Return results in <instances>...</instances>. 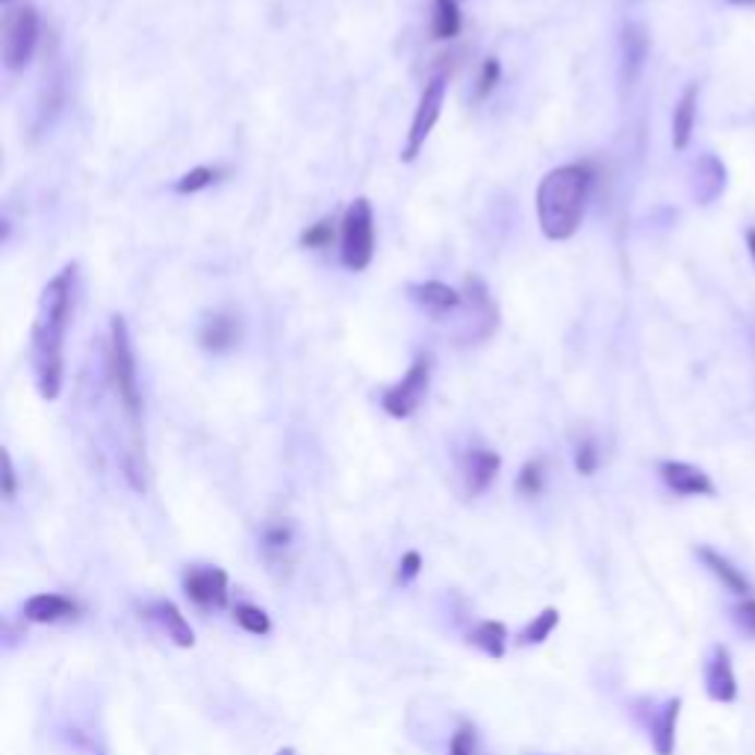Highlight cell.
Wrapping results in <instances>:
<instances>
[{"instance_id":"obj_19","label":"cell","mask_w":755,"mask_h":755,"mask_svg":"<svg viewBox=\"0 0 755 755\" xmlns=\"http://www.w3.org/2000/svg\"><path fill=\"white\" fill-rule=\"evenodd\" d=\"M696 98H699V89L696 83H691L682 98H679L676 110H673V148L685 151L691 145V136H694L696 124Z\"/></svg>"},{"instance_id":"obj_24","label":"cell","mask_w":755,"mask_h":755,"mask_svg":"<svg viewBox=\"0 0 755 755\" xmlns=\"http://www.w3.org/2000/svg\"><path fill=\"white\" fill-rule=\"evenodd\" d=\"M233 623H237L242 632H249V635H268L272 632V620H268V614L263 611L260 606H251V602H239L237 608H233Z\"/></svg>"},{"instance_id":"obj_14","label":"cell","mask_w":755,"mask_h":755,"mask_svg":"<svg viewBox=\"0 0 755 755\" xmlns=\"http://www.w3.org/2000/svg\"><path fill=\"white\" fill-rule=\"evenodd\" d=\"M74 614H77V602L62 597V594H36L24 602V620L39 623V626L60 623V620H69Z\"/></svg>"},{"instance_id":"obj_8","label":"cell","mask_w":755,"mask_h":755,"mask_svg":"<svg viewBox=\"0 0 755 755\" xmlns=\"http://www.w3.org/2000/svg\"><path fill=\"white\" fill-rule=\"evenodd\" d=\"M230 578L219 566H189L183 573V590L187 597L201 608H225L228 606Z\"/></svg>"},{"instance_id":"obj_7","label":"cell","mask_w":755,"mask_h":755,"mask_svg":"<svg viewBox=\"0 0 755 755\" xmlns=\"http://www.w3.org/2000/svg\"><path fill=\"white\" fill-rule=\"evenodd\" d=\"M431 372H434V360L422 355L410 363L402 381H396L393 387L384 390L381 396V408L393 419H408L419 410V405L426 402L428 387H431Z\"/></svg>"},{"instance_id":"obj_21","label":"cell","mask_w":755,"mask_h":755,"mask_svg":"<svg viewBox=\"0 0 755 755\" xmlns=\"http://www.w3.org/2000/svg\"><path fill=\"white\" fill-rule=\"evenodd\" d=\"M154 611V616H157V623L163 628H166V635L175 640L178 646H183V649H189V646L195 644V632H192V626H189V620L183 614H180V608L175 606V602H157V606L151 608Z\"/></svg>"},{"instance_id":"obj_26","label":"cell","mask_w":755,"mask_h":755,"mask_svg":"<svg viewBox=\"0 0 755 755\" xmlns=\"http://www.w3.org/2000/svg\"><path fill=\"white\" fill-rule=\"evenodd\" d=\"M216 175H219V171L209 169V166L189 169L183 178H178V183H175V192H178V195H195V192H201V189H207L209 183L216 180Z\"/></svg>"},{"instance_id":"obj_2","label":"cell","mask_w":755,"mask_h":755,"mask_svg":"<svg viewBox=\"0 0 755 755\" xmlns=\"http://www.w3.org/2000/svg\"><path fill=\"white\" fill-rule=\"evenodd\" d=\"M590 183H594V175L582 163L558 166L540 180L535 201L543 237L552 242L576 237L578 225L585 219Z\"/></svg>"},{"instance_id":"obj_39","label":"cell","mask_w":755,"mask_h":755,"mask_svg":"<svg viewBox=\"0 0 755 755\" xmlns=\"http://www.w3.org/2000/svg\"><path fill=\"white\" fill-rule=\"evenodd\" d=\"M3 3H7V7H10V3H12V0H3Z\"/></svg>"},{"instance_id":"obj_3","label":"cell","mask_w":755,"mask_h":755,"mask_svg":"<svg viewBox=\"0 0 755 755\" xmlns=\"http://www.w3.org/2000/svg\"><path fill=\"white\" fill-rule=\"evenodd\" d=\"M110 372L112 387L119 396L121 408L133 422V428H140L142 414V390H140V369H136V355H133V343H130V328L124 316L110 319Z\"/></svg>"},{"instance_id":"obj_20","label":"cell","mask_w":755,"mask_h":755,"mask_svg":"<svg viewBox=\"0 0 755 755\" xmlns=\"http://www.w3.org/2000/svg\"><path fill=\"white\" fill-rule=\"evenodd\" d=\"M696 555L703 558V564H706L708 570H711V573H715V576L720 578V582H723V585L729 587V590H732V594H738V597H746V594L753 590V585L746 582L744 573H741L738 566L729 564V561H726L723 555H717L715 549L699 547V549H696Z\"/></svg>"},{"instance_id":"obj_33","label":"cell","mask_w":755,"mask_h":755,"mask_svg":"<svg viewBox=\"0 0 755 755\" xmlns=\"http://www.w3.org/2000/svg\"><path fill=\"white\" fill-rule=\"evenodd\" d=\"M419 570H422V555L410 549V552H405L402 561H398V582L408 585V582H414V578L419 576Z\"/></svg>"},{"instance_id":"obj_35","label":"cell","mask_w":755,"mask_h":755,"mask_svg":"<svg viewBox=\"0 0 755 755\" xmlns=\"http://www.w3.org/2000/svg\"><path fill=\"white\" fill-rule=\"evenodd\" d=\"M735 620L744 632L755 635V599H746L744 606L735 608Z\"/></svg>"},{"instance_id":"obj_5","label":"cell","mask_w":755,"mask_h":755,"mask_svg":"<svg viewBox=\"0 0 755 755\" xmlns=\"http://www.w3.org/2000/svg\"><path fill=\"white\" fill-rule=\"evenodd\" d=\"M39 45V12L33 3L15 7L3 19V65L7 71L27 69Z\"/></svg>"},{"instance_id":"obj_10","label":"cell","mask_w":755,"mask_h":755,"mask_svg":"<svg viewBox=\"0 0 755 755\" xmlns=\"http://www.w3.org/2000/svg\"><path fill=\"white\" fill-rule=\"evenodd\" d=\"M658 472L664 478L667 488L673 490V493H679V496H715L711 478L699 467H694V464H685V460H664V464L658 467Z\"/></svg>"},{"instance_id":"obj_12","label":"cell","mask_w":755,"mask_h":755,"mask_svg":"<svg viewBox=\"0 0 755 755\" xmlns=\"http://www.w3.org/2000/svg\"><path fill=\"white\" fill-rule=\"evenodd\" d=\"M706 691L715 703H732L738 696L735 670H732V658L726 646H715L711 658L706 664Z\"/></svg>"},{"instance_id":"obj_16","label":"cell","mask_w":755,"mask_h":755,"mask_svg":"<svg viewBox=\"0 0 755 755\" xmlns=\"http://www.w3.org/2000/svg\"><path fill=\"white\" fill-rule=\"evenodd\" d=\"M620 53H623V83L632 86L637 77H640V69H644L646 53H649V36L640 24H626V31L620 36Z\"/></svg>"},{"instance_id":"obj_37","label":"cell","mask_w":755,"mask_h":755,"mask_svg":"<svg viewBox=\"0 0 755 755\" xmlns=\"http://www.w3.org/2000/svg\"><path fill=\"white\" fill-rule=\"evenodd\" d=\"M729 3H735V7H753L755 0H729Z\"/></svg>"},{"instance_id":"obj_11","label":"cell","mask_w":755,"mask_h":755,"mask_svg":"<svg viewBox=\"0 0 755 755\" xmlns=\"http://www.w3.org/2000/svg\"><path fill=\"white\" fill-rule=\"evenodd\" d=\"M499 469H502V457L490 448H472L464 457V488L467 496H481L484 490L496 481Z\"/></svg>"},{"instance_id":"obj_40","label":"cell","mask_w":755,"mask_h":755,"mask_svg":"<svg viewBox=\"0 0 755 755\" xmlns=\"http://www.w3.org/2000/svg\"><path fill=\"white\" fill-rule=\"evenodd\" d=\"M98 755H100V753H98Z\"/></svg>"},{"instance_id":"obj_15","label":"cell","mask_w":755,"mask_h":755,"mask_svg":"<svg viewBox=\"0 0 755 755\" xmlns=\"http://www.w3.org/2000/svg\"><path fill=\"white\" fill-rule=\"evenodd\" d=\"M726 166L715 154H703L694 166V199L696 204H711L723 195Z\"/></svg>"},{"instance_id":"obj_27","label":"cell","mask_w":755,"mask_h":755,"mask_svg":"<svg viewBox=\"0 0 755 755\" xmlns=\"http://www.w3.org/2000/svg\"><path fill=\"white\" fill-rule=\"evenodd\" d=\"M543 484H547V467H543V460H528L517 478L519 493L537 496V493H543Z\"/></svg>"},{"instance_id":"obj_9","label":"cell","mask_w":755,"mask_h":755,"mask_svg":"<svg viewBox=\"0 0 755 755\" xmlns=\"http://www.w3.org/2000/svg\"><path fill=\"white\" fill-rule=\"evenodd\" d=\"M464 301L469 304V319H472V331H469L467 343L476 339H488L499 325V310L490 299V289L478 275H469L467 287H464Z\"/></svg>"},{"instance_id":"obj_36","label":"cell","mask_w":755,"mask_h":755,"mask_svg":"<svg viewBox=\"0 0 755 755\" xmlns=\"http://www.w3.org/2000/svg\"><path fill=\"white\" fill-rule=\"evenodd\" d=\"M746 249H750V254H753V260H755V228L746 233Z\"/></svg>"},{"instance_id":"obj_30","label":"cell","mask_w":755,"mask_h":755,"mask_svg":"<svg viewBox=\"0 0 755 755\" xmlns=\"http://www.w3.org/2000/svg\"><path fill=\"white\" fill-rule=\"evenodd\" d=\"M599 467V448H597V440L594 438H585L578 440L576 446V469L582 472V476H594Z\"/></svg>"},{"instance_id":"obj_25","label":"cell","mask_w":755,"mask_h":755,"mask_svg":"<svg viewBox=\"0 0 755 755\" xmlns=\"http://www.w3.org/2000/svg\"><path fill=\"white\" fill-rule=\"evenodd\" d=\"M558 623H561V614H558V608H543L540 614L528 623L526 628H523V635H519V644L526 646H537L543 644L552 632L558 628Z\"/></svg>"},{"instance_id":"obj_22","label":"cell","mask_w":755,"mask_h":755,"mask_svg":"<svg viewBox=\"0 0 755 755\" xmlns=\"http://www.w3.org/2000/svg\"><path fill=\"white\" fill-rule=\"evenodd\" d=\"M469 646L481 649V652H484L488 658H493V661L505 658V649H507L505 623H499V620H484V623H478V626L469 632Z\"/></svg>"},{"instance_id":"obj_6","label":"cell","mask_w":755,"mask_h":755,"mask_svg":"<svg viewBox=\"0 0 755 755\" xmlns=\"http://www.w3.org/2000/svg\"><path fill=\"white\" fill-rule=\"evenodd\" d=\"M446 86L448 77L443 71H438L434 77H428L426 89L419 95L414 121H410L408 140L402 145V163H414L422 154V148H426L428 136H431V130L440 121V112H443V104H446Z\"/></svg>"},{"instance_id":"obj_32","label":"cell","mask_w":755,"mask_h":755,"mask_svg":"<svg viewBox=\"0 0 755 755\" xmlns=\"http://www.w3.org/2000/svg\"><path fill=\"white\" fill-rule=\"evenodd\" d=\"M476 753V732L469 726H460L452 741H448V755H472Z\"/></svg>"},{"instance_id":"obj_18","label":"cell","mask_w":755,"mask_h":755,"mask_svg":"<svg viewBox=\"0 0 755 755\" xmlns=\"http://www.w3.org/2000/svg\"><path fill=\"white\" fill-rule=\"evenodd\" d=\"M679 711H682V699H667L661 711L652 720V750L656 755H673L676 750V723H679Z\"/></svg>"},{"instance_id":"obj_34","label":"cell","mask_w":755,"mask_h":755,"mask_svg":"<svg viewBox=\"0 0 755 755\" xmlns=\"http://www.w3.org/2000/svg\"><path fill=\"white\" fill-rule=\"evenodd\" d=\"M263 540H266L268 549H287L289 540H292V528L284 526V523H272V526L263 531Z\"/></svg>"},{"instance_id":"obj_28","label":"cell","mask_w":755,"mask_h":755,"mask_svg":"<svg viewBox=\"0 0 755 755\" xmlns=\"http://www.w3.org/2000/svg\"><path fill=\"white\" fill-rule=\"evenodd\" d=\"M499 80H502V62H499L496 57H488V60L481 62V71H478L476 100H484L488 95H493L499 86Z\"/></svg>"},{"instance_id":"obj_38","label":"cell","mask_w":755,"mask_h":755,"mask_svg":"<svg viewBox=\"0 0 755 755\" xmlns=\"http://www.w3.org/2000/svg\"><path fill=\"white\" fill-rule=\"evenodd\" d=\"M278 755H299V753H296V750H292V746H284V750H280Z\"/></svg>"},{"instance_id":"obj_13","label":"cell","mask_w":755,"mask_h":755,"mask_svg":"<svg viewBox=\"0 0 755 755\" xmlns=\"http://www.w3.org/2000/svg\"><path fill=\"white\" fill-rule=\"evenodd\" d=\"M239 343V319L233 313H213L201 322L199 328V346L204 351L221 355Z\"/></svg>"},{"instance_id":"obj_1","label":"cell","mask_w":755,"mask_h":755,"mask_svg":"<svg viewBox=\"0 0 755 755\" xmlns=\"http://www.w3.org/2000/svg\"><path fill=\"white\" fill-rule=\"evenodd\" d=\"M74 284H77V266L71 263L57 272L41 289L36 319L31 331V360L36 390L45 402L60 398L62 378H65V337L74 313Z\"/></svg>"},{"instance_id":"obj_31","label":"cell","mask_w":755,"mask_h":755,"mask_svg":"<svg viewBox=\"0 0 755 755\" xmlns=\"http://www.w3.org/2000/svg\"><path fill=\"white\" fill-rule=\"evenodd\" d=\"M0 490H3V499H15V493H19V478H15V467H12V457L7 448L0 452Z\"/></svg>"},{"instance_id":"obj_4","label":"cell","mask_w":755,"mask_h":755,"mask_svg":"<svg viewBox=\"0 0 755 755\" xmlns=\"http://www.w3.org/2000/svg\"><path fill=\"white\" fill-rule=\"evenodd\" d=\"M339 245H343V263L351 272H363L375 254V213L369 199H355L343 216L339 228Z\"/></svg>"},{"instance_id":"obj_23","label":"cell","mask_w":755,"mask_h":755,"mask_svg":"<svg viewBox=\"0 0 755 755\" xmlns=\"http://www.w3.org/2000/svg\"><path fill=\"white\" fill-rule=\"evenodd\" d=\"M460 33V12L455 0H431V39L448 41Z\"/></svg>"},{"instance_id":"obj_29","label":"cell","mask_w":755,"mask_h":755,"mask_svg":"<svg viewBox=\"0 0 755 755\" xmlns=\"http://www.w3.org/2000/svg\"><path fill=\"white\" fill-rule=\"evenodd\" d=\"M334 237H337L334 219H322L316 221V225H310V228L301 233V245H304V249H328L331 242H334Z\"/></svg>"},{"instance_id":"obj_17","label":"cell","mask_w":755,"mask_h":755,"mask_svg":"<svg viewBox=\"0 0 755 755\" xmlns=\"http://www.w3.org/2000/svg\"><path fill=\"white\" fill-rule=\"evenodd\" d=\"M410 301H417L419 308L431 310V313H452L464 304V296L457 289L440 284V280H426V284H414L408 287Z\"/></svg>"}]
</instances>
